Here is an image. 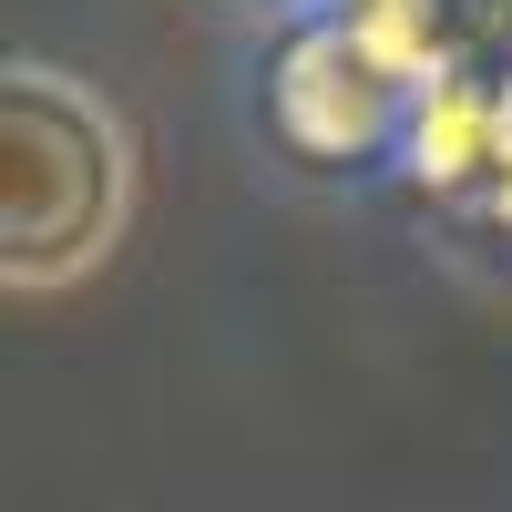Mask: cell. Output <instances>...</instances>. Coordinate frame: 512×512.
<instances>
[{"label":"cell","instance_id":"cell-1","mask_svg":"<svg viewBox=\"0 0 512 512\" xmlns=\"http://www.w3.org/2000/svg\"><path fill=\"white\" fill-rule=\"evenodd\" d=\"M0 195H11V277H82L123 226V134L82 82L21 62L0 82Z\"/></svg>","mask_w":512,"mask_h":512},{"label":"cell","instance_id":"cell-2","mask_svg":"<svg viewBox=\"0 0 512 512\" xmlns=\"http://www.w3.org/2000/svg\"><path fill=\"white\" fill-rule=\"evenodd\" d=\"M267 134L297 164H328V175H359V164L410 144V82L369 52L349 21L287 31L267 62Z\"/></svg>","mask_w":512,"mask_h":512},{"label":"cell","instance_id":"cell-3","mask_svg":"<svg viewBox=\"0 0 512 512\" xmlns=\"http://www.w3.org/2000/svg\"><path fill=\"white\" fill-rule=\"evenodd\" d=\"M502 134H512V93L492 72H472V62H451V72H431L410 93V144H400V164L431 195H482L492 185V164H502Z\"/></svg>","mask_w":512,"mask_h":512},{"label":"cell","instance_id":"cell-4","mask_svg":"<svg viewBox=\"0 0 512 512\" xmlns=\"http://www.w3.org/2000/svg\"><path fill=\"white\" fill-rule=\"evenodd\" d=\"M338 21H349L410 93L461 62V0H338Z\"/></svg>","mask_w":512,"mask_h":512}]
</instances>
